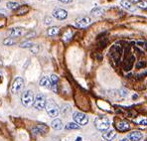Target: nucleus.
<instances>
[{
  "instance_id": "f257e3e1",
  "label": "nucleus",
  "mask_w": 147,
  "mask_h": 141,
  "mask_svg": "<svg viewBox=\"0 0 147 141\" xmlns=\"http://www.w3.org/2000/svg\"><path fill=\"white\" fill-rule=\"evenodd\" d=\"M45 108H46V111L50 117H53V118L57 117L60 113L59 106H58V105L53 101V99H50V101H47Z\"/></svg>"
},
{
  "instance_id": "f03ea898",
  "label": "nucleus",
  "mask_w": 147,
  "mask_h": 141,
  "mask_svg": "<svg viewBox=\"0 0 147 141\" xmlns=\"http://www.w3.org/2000/svg\"><path fill=\"white\" fill-rule=\"evenodd\" d=\"M94 125L100 131H107L110 127V121L105 116H98L94 120Z\"/></svg>"
},
{
  "instance_id": "7ed1b4c3",
  "label": "nucleus",
  "mask_w": 147,
  "mask_h": 141,
  "mask_svg": "<svg viewBox=\"0 0 147 141\" xmlns=\"http://www.w3.org/2000/svg\"><path fill=\"white\" fill-rule=\"evenodd\" d=\"M34 94H33V92L32 90H25L24 92L21 95V103L24 106H31L34 103Z\"/></svg>"
},
{
  "instance_id": "20e7f679",
  "label": "nucleus",
  "mask_w": 147,
  "mask_h": 141,
  "mask_svg": "<svg viewBox=\"0 0 147 141\" xmlns=\"http://www.w3.org/2000/svg\"><path fill=\"white\" fill-rule=\"evenodd\" d=\"M46 96H45L44 94H38L36 95L35 99H34V107L36 108V109L38 110H42L45 108V106H46Z\"/></svg>"
},
{
  "instance_id": "39448f33",
  "label": "nucleus",
  "mask_w": 147,
  "mask_h": 141,
  "mask_svg": "<svg viewBox=\"0 0 147 141\" xmlns=\"http://www.w3.org/2000/svg\"><path fill=\"white\" fill-rule=\"evenodd\" d=\"M73 118L78 125H82V126L88 124V117L86 116V114L83 113V112H80V111L75 112V113L73 114Z\"/></svg>"
},
{
  "instance_id": "423d86ee",
  "label": "nucleus",
  "mask_w": 147,
  "mask_h": 141,
  "mask_svg": "<svg viewBox=\"0 0 147 141\" xmlns=\"http://www.w3.org/2000/svg\"><path fill=\"white\" fill-rule=\"evenodd\" d=\"M23 86H24V80L20 77L16 78V79L14 80V82H13L12 86H11L12 94H18V92H20L21 90H22Z\"/></svg>"
},
{
  "instance_id": "0eeeda50",
  "label": "nucleus",
  "mask_w": 147,
  "mask_h": 141,
  "mask_svg": "<svg viewBox=\"0 0 147 141\" xmlns=\"http://www.w3.org/2000/svg\"><path fill=\"white\" fill-rule=\"evenodd\" d=\"M115 128L118 130V131H127V130L130 129V124H129L128 121L124 120V119H117L115 121V124H114Z\"/></svg>"
},
{
  "instance_id": "6e6552de",
  "label": "nucleus",
  "mask_w": 147,
  "mask_h": 141,
  "mask_svg": "<svg viewBox=\"0 0 147 141\" xmlns=\"http://www.w3.org/2000/svg\"><path fill=\"white\" fill-rule=\"evenodd\" d=\"M90 23H92V20H90V17H82V18L78 19V20L76 21L75 25L77 26L78 28H86V27H88Z\"/></svg>"
},
{
  "instance_id": "1a4fd4ad",
  "label": "nucleus",
  "mask_w": 147,
  "mask_h": 141,
  "mask_svg": "<svg viewBox=\"0 0 147 141\" xmlns=\"http://www.w3.org/2000/svg\"><path fill=\"white\" fill-rule=\"evenodd\" d=\"M53 16L55 17L56 19H59V20H64V19H66L67 16H68V12H67L66 10L62 9V8H58V9L54 10Z\"/></svg>"
},
{
  "instance_id": "9d476101",
  "label": "nucleus",
  "mask_w": 147,
  "mask_h": 141,
  "mask_svg": "<svg viewBox=\"0 0 147 141\" xmlns=\"http://www.w3.org/2000/svg\"><path fill=\"white\" fill-rule=\"evenodd\" d=\"M48 126H46L45 124H39L37 125V126L33 127V128L31 129L32 133L35 134V135H37V134H44L46 133V132H48Z\"/></svg>"
},
{
  "instance_id": "9b49d317",
  "label": "nucleus",
  "mask_w": 147,
  "mask_h": 141,
  "mask_svg": "<svg viewBox=\"0 0 147 141\" xmlns=\"http://www.w3.org/2000/svg\"><path fill=\"white\" fill-rule=\"evenodd\" d=\"M51 88L53 90V92H58V86H59V78L56 75H52L51 76Z\"/></svg>"
},
{
  "instance_id": "f8f14e48",
  "label": "nucleus",
  "mask_w": 147,
  "mask_h": 141,
  "mask_svg": "<svg viewBox=\"0 0 147 141\" xmlns=\"http://www.w3.org/2000/svg\"><path fill=\"white\" fill-rule=\"evenodd\" d=\"M143 137V134L139 131H133L128 134V140L129 141H140Z\"/></svg>"
},
{
  "instance_id": "ddd939ff",
  "label": "nucleus",
  "mask_w": 147,
  "mask_h": 141,
  "mask_svg": "<svg viewBox=\"0 0 147 141\" xmlns=\"http://www.w3.org/2000/svg\"><path fill=\"white\" fill-rule=\"evenodd\" d=\"M116 136V132L114 130H109V131L105 132L102 134V137L103 139H105L107 141H111L113 140V138H115Z\"/></svg>"
},
{
  "instance_id": "4468645a",
  "label": "nucleus",
  "mask_w": 147,
  "mask_h": 141,
  "mask_svg": "<svg viewBox=\"0 0 147 141\" xmlns=\"http://www.w3.org/2000/svg\"><path fill=\"white\" fill-rule=\"evenodd\" d=\"M24 33L22 28H13L9 31V35L11 36V38H14V37H20L22 34Z\"/></svg>"
},
{
  "instance_id": "2eb2a0df",
  "label": "nucleus",
  "mask_w": 147,
  "mask_h": 141,
  "mask_svg": "<svg viewBox=\"0 0 147 141\" xmlns=\"http://www.w3.org/2000/svg\"><path fill=\"white\" fill-rule=\"evenodd\" d=\"M51 126L53 127V128L55 129V130L62 129L63 128V122H62V120H61V119H58V118L54 119V120L52 121V123H51Z\"/></svg>"
},
{
  "instance_id": "dca6fc26",
  "label": "nucleus",
  "mask_w": 147,
  "mask_h": 141,
  "mask_svg": "<svg viewBox=\"0 0 147 141\" xmlns=\"http://www.w3.org/2000/svg\"><path fill=\"white\" fill-rule=\"evenodd\" d=\"M40 86L46 88H51V81L47 77H43L40 80Z\"/></svg>"
},
{
  "instance_id": "f3484780",
  "label": "nucleus",
  "mask_w": 147,
  "mask_h": 141,
  "mask_svg": "<svg viewBox=\"0 0 147 141\" xmlns=\"http://www.w3.org/2000/svg\"><path fill=\"white\" fill-rule=\"evenodd\" d=\"M60 32V28L59 27H56V26H54V27H51L48 29V31H47V33H48L49 36L53 37V36H56L58 35Z\"/></svg>"
},
{
  "instance_id": "a211bd4d",
  "label": "nucleus",
  "mask_w": 147,
  "mask_h": 141,
  "mask_svg": "<svg viewBox=\"0 0 147 141\" xmlns=\"http://www.w3.org/2000/svg\"><path fill=\"white\" fill-rule=\"evenodd\" d=\"M105 13V9L101 7H96L92 10V14L94 15V16H100Z\"/></svg>"
},
{
  "instance_id": "6ab92c4d",
  "label": "nucleus",
  "mask_w": 147,
  "mask_h": 141,
  "mask_svg": "<svg viewBox=\"0 0 147 141\" xmlns=\"http://www.w3.org/2000/svg\"><path fill=\"white\" fill-rule=\"evenodd\" d=\"M6 5H7L8 9H11V10H17L19 7H20L17 2H12V1L7 2V4H6Z\"/></svg>"
},
{
  "instance_id": "aec40b11",
  "label": "nucleus",
  "mask_w": 147,
  "mask_h": 141,
  "mask_svg": "<svg viewBox=\"0 0 147 141\" xmlns=\"http://www.w3.org/2000/svg\"><path fill=\"white\" fill-rule=\"evenodd\" d=\"M28 11H29V7L28 6H20V7L17 9V15H23L26 14Z\"/></svg>"
},
{
  "instance_id": "412c9836",
  "label": "nucleus",
  "mask_w": 147,
  "mask_h": 141,
  "mask_svg": "<svg viewBox=\"0 0 147 141\" xmlns=\"http://www.w3.org/2000/svg\"><path fill=\"white\" fill-rule=\"evenodd\" d=\"M67 130H72V129H80V125H78L76 122H70L65 126Z\"/></svg>"
},
{
  "instance_id": "4be33fe9",
  "label": "nucleus",
  "mask_w": 147,
  "mask_h": 141,
  "mask_svg": "<svg viewBox=\"0 0 147 141\" xmlns=\"http://www.w3.org/2000/svg\"><path fill=\"white\" fill-rule=\"evenodd\" d=\"M120 5L122 6L123 8H125V9H132V5H131V3L129 1H127V0H121L120 1Z\"/></svg>"
},
{
  "instance_id": "5701e85b",
  "label": "nucleus",
  "mask_w": 147,
  "mask_h": 141,
  "mask_svg": "<svg viewBox=\"0 0 147 141\" xmlns=\"http://www.w3.org/2000/svg\"><path fill=\"white\" fill-rule=\"evenodd\" d=\"M73 37V33L71 31H67L66 33L63 35V40L65 41V42H69V41L72 39Z\"/></svg>"
},
{
  "instance_id": "b1692460",
  "label": "nucleus",
  "mask_w": 147,
  "mask_h": 141,
  "mask_svg": "<svg viewBox=\"0 0 147 141\" xmlns=\"http://www.w3.org/2000/svg\"><path fill=\"white\" fill-rule=\"evenodd\" d=\"M3 44L5 46H12V45L15 44V40L13 38H6L5 40L3 41Z\"/></svg>"
},
{
  "instance_id": "393cba45",
  "label": "nucleus",
  "mask_w": 147,
  "mask_h": 141,
  "mask_svg": "<svg viewBox=\"0 0 147 141\" xmlns=\"http://www.w3.org/2000/svg\"><path fill=\"white\" fill-rule=\"evenodd\" d=\"M33 46H34L33 43H31V42H24L20 45L21 48H32Z\"/></svg>"
},
{
  "instance_id": "a878e982",
  "label": "nucleus",
  "mask_w": 147,
  "mask_h": 141,
  "mask_svg": "<svg viewBox=\"0 0 147 141\" xmlns=\"http://www.w3.org/2000/svg\"><path fill=\"white\" fill-rule=\"evenodd\" d=\"M138 6L143 9H147V1H140L138 2Z\"/></svg>"
},
{
  "instance_id": "bb28decb",
  "label": "nucleus",
  "mask_w": 147,
  "mask_h": 141,
  "mask_svg": "<svg viewBox=\"0 0 147 141\" xmlns=\"http://www.w3.org/2000/svg\"><path fill=\"white\" fill-rule=\"evenodd\" d=\"M51 23H52L51 17H46V18H45V24H46V25H50Z\"/></svg>"
},
{
  "instance_id": "cd10ccee",
  "label": "nucleus",
  "mask_w": 147,
  "mask_h": 141,
  "mask_svg": "<svg viewBox=\"0 0 147 141\" xmlns=\"http://www.w3.org/2000/svg\"><path fill=\"white\" fill-rule=\"evenodd\" d=\"M31 50H32V52H33L34 54H37V52H38V47L33 46V47L31 48Z\"/></svg>"
},
{
  "instance_id": "c85d7f7f",
  "label": "nucleus",
  "mask_w": 147,
  "mask_h": 141,
  "mask_svg": "<svg viewBox=\"0 0 147 141\" xmlns=\"http://www.w3.org/2000/svg\"><path fill=\"white\" fill-rule=\"evenodd\" d=\"M139 124H141V125H147V119H142V120H140Z\"/></svg>"
},
{
  "instance_id": "c756f323",
  "label": "nucleus",
  "mask_w": 147,
  "mask_h": 141,
  "mask_svg": "<svg viewBox=\"0 0 147 141\" xmlns=\"http://www.w3.org/2000/svg\"><path fill=\"white\" fill-rule=\"evenodd\" d=\"M35 35H36V33H35V32H30V33L27 35V38H31V37H34Z\"/></svg>"
},
{
  "instance_id": "7c9ffc66",
  "label": "nucleus",
  "mask_w": 147,
  "mask_h": 141,
  "mask_svg": "<svg viewBox=\"0 0 147 141\" xmlns=\"http://www.w3.org/2000/svg\"><path fill=\"white\" fill-rule=\"evenodd\" d=\"M59 1L63 2V3H71V2H72L73 0H59Z\"/></svg>"
},
{
  "instance_id": "2f4dec72",
  "label": "nucleus",
  "mask_w": 147,
  "mask_h": 141,
  "mask_svg": "<svg viewBox=\"0 0 147 141\" xmlns=\"http://www.w3.org/2000/svg\"><path fill=\"white\" fill-rule=\"evenodd\" d=\"M141 0H131V2H134V3H138V2H140Z\"/></svg>"
},
{
  "instance_id": "473e14b6",
  "label": "nucleus",
  "mask_w": 147,
  "mask_h": 141,
  "mask_svg": "<svg viewBox=\"0 0 147 141\" xmlns=\"http://www.w3.org/2000/svg\"><path fill=\"white\" fill-rule=\"evenodd\" d=\"M76 141H83V139H82V137H77V139H76Z\"/></svg>"
},
{
  "instance_id": "72a5a7b5",
  "label": "nucleus",
  "mask_w": 147,
  "mask_h": 141,
  "mask_svg": "<svg viewBox=\"0 0 147 141\" xmlns=\"http://www.w3.org/2000/svg\"><path fill=\"white\" fill-rule=\"evenodd\" d=\"M120 141H129L128 139H127V138H123V139H121Z\"/></svg>"
},
{
  "instance_id": "f704fd0d",
  "label": "nucleus",
  "mask_w": 147,
  "mask_h": 141,
  "mask_svg": "<svg viewBox=\"0 0 147 141\" xmlns=\"http://www.w3.org/2000/svg\"><path fill=\"white\" fill-rule=\"evenodd\" d=\"M2 82V76L0 75V82Z\"/></svg>"
}]
</instances>
